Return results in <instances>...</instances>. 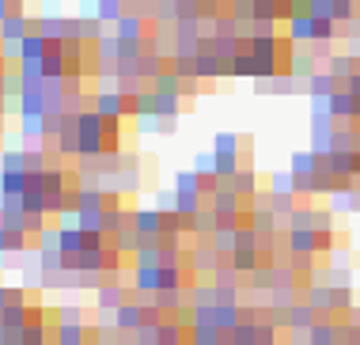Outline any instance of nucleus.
Here are the masks:
<instances>
[{"instance_id": "obj_3", "label": "nucleus", "mask_w": 360, "mask_h": 345, "mask_svg": "<svg viewBox=\"0 0 360 345\" xmlns=\"http://www.w3.org/2000/svg\"><path fill=\"white\" fill-rule=\"evenodd\" d=\"M220 265H224V254H220L212 243H205V239H201V243L190 251V273H198V277H205V273H217Z\"/></svg>"}, {"instance_id": "obj_26", "label": "nucleus", "mask_w": 360, "mask_h": 345, "mask_svg": "<svg viewBox=\"0 0 360 345\" xmlns=\"http://www.w3.org/2000/svg\"><path fill=\"white\" fill-rule=\"evenodd\" d=\"M315 61H319L315 54H292V61H288V73L296 76V80H311V76L319 73V68H315Z\"/></svg>"}, {"instance_id": "obj_50", "label": "nucleus", "mask_w": 360, "mask_h": 345, "mask_svg": "<svg viewBox=\"0 0 360 345\" xmlns=\"http://www.w3.org/2000/svg\"><path fill=\"white\" fill-rule=\"evenodd\" d=\"M0 345H8V327H4V319H0Z\"/></svg>"}, {"instance_id": "obj_18", "label": "nucleus", "mask_w": 360, "mask_h": 345, "mask_svg": "<svg viewBox=\"0 0 360 345\" xmlns=\"http://www.w3.org/2000/svg\"><path fill=\"white\" fill-rule=\"evenodd\" d=\"M326 167L334 171V179H356V171H353V152H345V148H334V152L326 156Z\"/></svg>"}, {"instance_id": "obj_1", "label": "nucleus", "mask_w": 360, "mask_h": 345, "mask_svg": "<svg viewBox=\"0 0 360 345\" xmlns=\"http://www.w3.org/2000/svg\"><path fill=\"white\" fill-rule=\"evenodd\" d=\"M76 141H80V160H99L106 152V118L99 111L76 114Z\"/></svg>"}, {"instance_id": "obj_39", "label": "nucleus", "mask_w": 360, "mask_h": 345, "mask_svg": "<svg viewBox=\"0 0 360 345\" xmlns=\"http://www.w3.org/2000/svg\"><path fill=\"white\" fill-rule=\"evenodd\" d=\"M277 322H269V319H258L255 322V345H277Z\"/></svg>"}, {"instance_id": "obj_24", "label": "nucleus", "mask_w": 360, "mask_h": 345, "mask_svg": "<svg viewBox=\"0 0 360 345\" xmlns=\"http://www.w3.org/2000/svg\"><path fill=\"white\" fill-rule=\"evenodd\" d=\"M307 345H338V327L330 322V315H326V319H319L315 327L307 330Z\"/></svg>"}, {"instance_id": "obj_38", "label": "nucleus", "mask_w": 360, "mask_h": 345, "mask_svg": "<svg viewBox=\"0 0 360 345\" xmlns=\"http://www.w3.org/2000/svg\"><path fill=\"white\" fill-rule=\"evenodd\" d=\"M125 15V0H99V19L103 23H118V19Z\"/></svg>"}, {"instance_id": "obj_14", "label": "nucleus", "mask_w": 360, "mask_h": 345, "mask_svg": "<svg viewBox=\"0 0 360 345\" xmlns=\"http://www.w3.org/2000/svg\"><path fill=\"white\" fill-rule=\"evenodd\" d=\"M330 114H334V122H353V114H356V95H349L345 87H338V92L330 95Z\"/></svg>"}, {"instance_id": "obj_47", "label": "nucleus", "mask_w": 360, "mask_h": 345, "mask_svg": "<svg viewBox=\"0 0 360 345\" xmlns=\"http://www.w3.org/2000/svg\"><path fill=\"white\" fill-rule=\"evenodd\" d=\"M8 303H12V284H0V311H4Z\"/></svg>"}, {"instance_id": "obj_9", "label": "nucleus", "mask_w": 360, "mask_h": 345, "mask_svg": "<svg viewBox=\"0 0 360 345\" xmlns=\"http://www.w3.org/2000/svg\"><path fill=\"white\" fill-rule=\"evenodd\" d=\"M193 73H198V80H220L224 76V57H217L212 49H201V54L193 57Z\"/></svg>"}, {"instance_id": "obj_16", "label": "nucleus", "mask_w": 360, "mask_h": 345, "mask_svg": "<svg viewBox=\"0 0 360 345\" xmlns=\"http://www.w3.org/2000/svg\"><path fill=\"white\" fill-rule=\"evenodd\" d=\"M38 34L50 42H65L69 38V19L65 15H38Z\"/></svg>"}, {"instance_id": "obj_21", "label": "nucleus", "mask_w": 360, "mask_h": 345, "mask_svg": "<svg viewBox=\"0 0 360 345\" xmlns=\"http://www.w3.org/2000/svg\"><path fill=\"white\" fill-rule=\"evenodd\" d=\"M288 254H315V228H288Z\"/></svg>"}, {"instance_id": "obj_22", "label": "nucleus", "mask_w": 360, "mask_h": 345, "mask_svg": "<svg viewBox=\"0 0 360 345\" xmlns=\"http://www.w3.org/2000/svg\"><path fill=\"white\" fill-rule=\"evenodd\" d=\"M228 262L236 265L239 273H255L258 265H262V254H258V246H239V251L228 254Z\"/></svg>"}, {"instance_id": "obj_25", "label": "nucleus", "mask_w": 360, "mask_h": 345, "mask_svg": "<svg viewBox=\"0 0 360 345\" xmlns=\"http://www.w3.org/2000/svg\"><path fill=\"white\" fill-rule=\"evenodd\" d=\"M57 232H61V251L65 254H80L84 251V228L80 224H61Z\"/></svg>"}, {"instance_id": "obj_53", "label": "nucleus", "mask_w": 360, "mask_h": 345, "mask_svg": "<svg viewBox=\"0 0 360 345\" xmlns=\"http://www.w3.org/2000/svg\"><path fill=\"white\" fill-rule=\"evenodd\" d=\"M118 345H137V338H129V341H118Z\"/></svg>"}, {"instance_id": "obj_43", "label": "nucleus", "mask_w": 360, "mask_h": 345, "mask_svg": "<svg viewBox=\"0 0 360 345\" xmlns=\"http://www.w3.org/2000/svg\"><path fill=\"white\" fill-rule=\"evenodd\" d=\"M236 171H239V156H217V175L224 182H228Z\"/></svg>"}, {"instance_id": "obj_27", "label": "nucleus", "mask_w": 360, "mask_h": 345, "mask_svg": "<svg viewBox=\"0 0 360 345\" xmlns=\"http://www.w3.org/2000/svg\"><path fill=\"white\" fill-rule=\"evenodd\" d=\"M338 84H342V80H338L334 73H315V76L307 80V95H323V99H330V95L338 92Z\"/></svg>"}, {"instance_id": "obj_13", "label": "nucleus", "mask_w": 360, "mask_h": 345, "mask_svg": "<svg viewBox=\"0 0 360 345\" xmlns=\"http://www.w3.org/2000/svg\"><path fill=\"white\" fill-rule=\"evenodd\" d=\"M50 46H53L50 38H42L38 31H31L23 42H19V61H42V57L50 54Z\"/></svg>"}, {"instance_id": "obj_36", "label": "nucleus", "mask_w": 360, "mask_h": 345, "mask_svg": "<svg viewBox=\"0 0 360 345\" xmlns=\"http://www.w3.org/2000/svg\"><path fill=\"white\" fill-rule=\"evenodd\" d=\"M269 194H274V197H292V194H296V179H292V171L274 175V179H269Z\"/></svg>"}, {"instance_id": "obj_34", "label": "nucleus", "mask_w": 360, "mask_h": 345, "mask_svg": "<svg viewBox=\"0 0 360 345\" xmlns=\"http://www.w3.org/2000/svg\"><path fill=\"white\" fill-rule=\"evenodd\" d=\"M239 148H243V141L236 133H217L212 137V152L217 156H239Z\"/></svg>"}, {"instance_id": "obj_20", "label": "nucleus", "mask_w": 360, "mask_h": 345, "mask_svg": "<svg viewBox=\"0 0 360 345\" xmlns=\"http://www.w3.org/2000/svg\"><path fill=\"white\" fill-rule=\"evenodd\" d=\"M110 243L118 246L122 254H137V251H141V243H144V235L133 228V224H125V228H118V232L110 235Z\"/></svg>"}, {"instance_id": "obj_31", "label": "nucleus", "mask_w": 360, "mask_h": 345, "mask_svg": "<svg viewBox=\"0 0 360 345\" xmlns=\"http://www.w3.org/2000/svg\"><path fill=\"white\" fill-rule=\"evenodd\" d=\"M179 194V190H174ZM201 209H205V194H179V201H174V213H182L190 220V216H198Z\"/></svg>"}, {"instance_id": "obj_29", "label": "nucleus", "mask_w": 360, "mask_h": 345, "mask_svg": "<svg viewBox=\"0 0 360 345\" xmlns=\"http://www.w3.org/2000/svg\"><path fill=\"white\" fill-rule=\"evenodd\" d=\"M186 292H190V303H209V308H212V303H220L217 281H193Z\"/></svg>"}, {"instance_id": "obj_33", "label": "nucleus", "mask_w": 360, "mask_h": 345, "mask_svg": "<svg viewBox=\"0 0 360 345\" xmlns=\"http://www.w3.org/2000/svg\"><path fill=\"white\" fill-rule=\"evenodd\" d=\"M179 111H182V99L179 95H160V92H155V114H160V118L179 122Z\"/></svg>"}, {"instance_id": "obj_23", "label": "nucleus", "mask_w": 360, "mask_h": 345, "mask_svg": "<svg viewBox=\"0 0 360 345\" xmlns=\"http://www.w3.org/2000/svg\"><path fill=\"white\" fill-rule=\"evenodd\" d=\"M307 303H311L319 315H330V311H334V292H330V284H307Z\"/></svg>"}, {"instance_id": "obj_5", "label": "nucleus", "mask_w": 360, "mask_h": 345, "mask_svg": "<svg viewBox=\"0 0 360 345\" xmlns=\"http://www.w3.org/2000/svg\"><path fill=\"white\" fill-rule=\"evenodd\" d=\"M114 322H118L122 334H137L144 327V300H125L118 311H114Z\"/></svg>"}, {"instance_id": "obj_42", "label": "nucleus", "mask_w": 360, "mask_h": 345, "mask_svg": "<svg viewBox=\"0 0 360 345\" xmlns=\"http://www.w3.org/2000/svg\"><path fill=\"white\" fill-rule=\"evenodd\" d=\"M193 171L198 175H217V152H198L193 156Z\"/></svg>"}, {"instance_id": "obj_37", "label": "nucleus", "mask_w": 360, "mask_h": 345, "mask_svg": "<svg viewBox=\"0 0 360 345\" xmlns=\"http://www.w3.org/2000/svg\"><path fill=\"white\" fill-rule=\"evenodd\" d=\"M174 190L179 194H201V175L198 171H179L174 175Z\"/></svg>"}, {"instance_id": "obj_8", "label": "nucleus", "mask_w": 360, "mask_h": 345, "mask_svg": "<svg viewBox=\"0 0 360 345\" xmlns=\"http://www.w3.org/2000/svg\"><path fill=\"white\" fill-rule=\"evenodd\" d=\"M114 34L122 42H144V12H125L118 23H114Z\"/></svg>"}, {"instance_id": "obj_15", "label": "nucleus", "mask_w": 360, "mask_h": 345, "mask_svg": "<svg viewBox=\"0 0 360 345\" xmlns=\"http://www.w3.org/2000/svg\"><path fill=\"white\" fill-rule=\"evenodd\" d=\"M288 38L292 42H315V19H311V12L288 15Z\"/></svg>"}, {"instance_id": "obj_17", "label": "nucleus", "mask_w": 360, "mask_h": 345, "mask_svg": "<svg viewBox=\"0 0 360 345\" xmlns=\"http://www.w3.org/2000/svg\"><path fill=\"white\" fill-rule=\"evenodd\" d=\"M319 163H323V156H315V152H292L288 171H292V179H311L319 171Z\"/></svg>"}, {"instance_id": "obj_40", "label": "nucleus", "mask_w": 360, "mask_h": 345, "mask_svg": "<svg viewBox=\"0 0 360 345\" xmlns=\"http://www.w3.org/2000/svg\"><path fill=\"white\" fill-rule=\"evenodd\" d=\"M0 171H27V152H15V148L0 152ZM27 175H31V171H27Z\"/></svg>"}, {"instance_id": "obj_52", "label": "nucleus", "mask_w": 360, "mask_h": 345, "mask_svg": "<svg viewBox=\"0 0 360 345\" xmlns=\"http://www.w3.org/2000/svg\"><path fill=\"white\" fill-rule=\"evenodd\" d=\"M4 265H8V254H4V251H0V270H4Z\"/></svg>"}, {"instance_id": "obj_48", "label": "nucleus", "mask_w": 360, "mask_h": 345, "mask_svg": "<svg viewBox=\"0 0 360 345\" xmlns=\"http://www.w3.org/2000/svg\"><path fill=\"white\" fill-rule=\"evenodd\" d=\"M8 15H12V0H0V23H4Z\"/></svg>"}, {"instance_id": "obj_51", "label": "nucleus", "mask_w": 360, "mask_h": 345, "mask_svg": "<svg viewBox=\"0 0 360 345\" xmlns=\"http://www.w3.org/2000/svg\"><path fill=\"white\" fill-rule=\"evenodd\" d=\"M137 345H160V341L155 338H137Z\"/></svg>"}, {"instance_id": "obj_6", "label": "nucleus", "mask_w": 360, "mask_h": 345, "mask_svg": "<svg viewBox=\"0 0 360 345\" xmlns=\"http://www.w3.org/2000/svg\"><path fill=\"white\" fill-rule=\"evenodd\" d=\"M133 228H137L144 239H160L163 235V209H133Z\"/></svg>"}, {"instance_id": "obj_10", "label": "nucleus", "mask_w": 360, "mask_h": 345, "mask_svg": "<svg viewBox=\"0 0 360 345\" xmlns=\"http://www.w3.org/2000/svg\"><path fill=\"white\" fill-rule=\"evenodd\" d=\"M133 289H137L141 300L160 292V265H137V270H133Z\"/></svg>"}, {"instance_id": "obj_30", "label": "nucleus", "mask_w": 360, "mask_h": 345, "mask_svg": "<svg viewBox=\"0 0 360 345\" xmlns=\"http://www.w3.org/2000/svg\"><path fill=\"white\" fill-rule=\"evenodd\" d=\"M243 322V303H217V327L220 330H236Z\"/></svg>"}, {"instance_id": "obj_7", "label": "nucleus", "mask_w": 360, "mask_h": 345, "mask_svg": "<svg viewBox=\"0 0 360 345\" xmlns=\"http://www.w3.org/2000/svg\"><path fill=\"white\" fill-rule=\"evenodd\" d=\"M319 319H323V315L311 308L307 300H304V303H292V308H288V330H292V334H307Z\"/></svg>"}, {"instance_id": "obj_11", "label": "nucleus", "mask_w": 360, "mask_h": 345, "mask_svg": "<svg viewBox=\"0 0 360 345\" xmlns=\"http://www.w3.org/2000/svg\"><path fill=\"white\" fill-rule=\"evenodd\" d=\"M125 296H129V292H125L118 281H110V277L103 281V289H95V300H99V311H118L122 303H125Z\"/></svg>"}, {"instance_id": "obj_2", "label": "nucleus", "mask_w": 360, "mask_h": 345, "mask_svg": "<svg viewBox=\"0 0 360 345\" xmlns=\"http://www.w3.org/2000/svg\"><path fill=\"white\" fill-rule=\"evenodd\" d=\"M91 111H99L106 122H110V118H114V122H122V118L129 114V99H125L118 87H103V92H95V106H91Z\"/></svg>"}, {"instance_id": "obj_19", "label": "nucleus", "mask_w": 360, "mask_h": 345, "mask_svg": "<svg viewBox=\"0 0 360 345\" xmlns=\"http://www.w3.org/2000/svg\"><path fill=\"white\" fill-rule=\"evenodd\" d=\"M228 186H231V190H236L239 197H255V194H262V190H258V175L250 171V167H239V171L228 179Z\"/></svg>"}, {"instance_id": "obj_41", "label": "nucleus", "mask_w": 360, "mask_h": 345, "mask_svg": "<svg viewBox=\"0 0 360 345\" xmlns=\"http://www.w3.org/2000/svg\"><path fill=\"white\" fill-rule=\"evenodd\" d=\"M19 133L38 141V137H46V118H19Z\"/></svg>"}, {"instance_id": "obj_12", "label": "nucleus", "mask_w": 360, "mask_h": 345, "mask_svg": "<svg viewBox=\"0 0 360 345\" xmlns=\"http://www.w3.org/2000/svg\"><path fill=\"white\" fill-rule=\"evenodd\" d=\"M217 228H220V216H217L212 205H205L198 216H190V220H186V232L201 235V239H205V235H217Z\"/></svg>"}, {"instance_id": "obj_49", "label": "nucleus", "mask_w": 360, "mask_h": 345, "mask_svg": "<svg viewBox=\"0 0 360 345\" xmlns=\"http://www.w3.org/2000/svg\"><path fill=\"white\" fill-rule=\"evenodd\" d=\"M0 251L8 254V232H4V228H0Z\"/></svg>"}, {"instance_id": "obj_4", "label": "nucleus", "mask_w": 360, "mask_h": 345, "mask_svg": "<svg viewBox=\"0 0 360 345\" xmlns=\"http://www.w3.org/2000/svg\"><path fill=\"white\" fill-rule=\"evenodd\" d=\"M31 31H38V19H31L27 12H12L0 23V42H23Z\"/></svg>"}, {"instance_id": "obj_28", "label": "nucleus", "mask_w": 360, "mask_h": 345, "mask_svg": "<svg viewBox=\"0 0 360 345\" xmlns=\"http://www.w3.org/2000/svg\"><path fill=\"white\" fill-rule=\"evenodd\" d=\"M155 87H152V92H160V95H182V76L179 73H174V68L167 65V68H163V73L160 76H155V80H152Z\"/></svg>"}, {"instance_id": "obj_35", "label": "nucleus", "mask_w": 360, "mask_h": 345, "mask_svg": "<svg viewBox=\"0 0 360 345\" xmlns=\"http://www.w3.org/2000/svg\"><path fill=\"white\" fill-rule=\"evenodd\" d=\"M296 303V284H277L274 292H269V308H292Z\"/></svg>"}, {"instance_id": "obj_45", "label": "nucleus", "mask_w": 360, "mask_h": 345, "mask_svg": "<svg viewBox=\"0 0 360 345\" xmlns=\"http://www.w3.org/2000/svg\"><path fill=\"white\" fill-rule=\"evenodd\" d=\"M57 322H84V311L76 308V303H65V308L57 311Z\"/></svg>"}, {"instance_id": "obj_46", "label": "nucleus", "mask_w": 360, "mask_h": 345, "mask_svg": "<svg viewBox=\"0 0 360 345\" xmlns=\"http://www.w3.org/2000/svg\"><path fill=\"white\" fill-rule=\"evenodd\" d=\"M342 87H345V92H349V95H356V99H360V68H356V73H353V76H349V80H345Z\"/></svg>"}, {"instance_id": "obj_32", "label": "nucleus", "mask_w": 360, "mask_h": 345, "mask_svg": "<svg viewBox=\"0 0 360 345\" xmlns=\"http://www.w3.org/2000/svg\"><path fill=\"white\" fill-rule=\"evenodd\" d=\"M356 68H360V61H356V57L353 54H338V57H330V73H334L338 76V80H349V76H353L356 73Z\"/></svg>"}, {"instance_id": "obj_44", "label": "nucleus", "mask_w": 360, "mask_h": 345, "mask_svg": "<svg viewBox=\"0 0 360 345\" xmlns=\"http://www.w3.org/2000/svg\"><path fill=\"white\" fill-rule=\"evenodd\" d=\"M334 292V311H349L353 308V289H330Z\"/></svg>"}]
</instances>
